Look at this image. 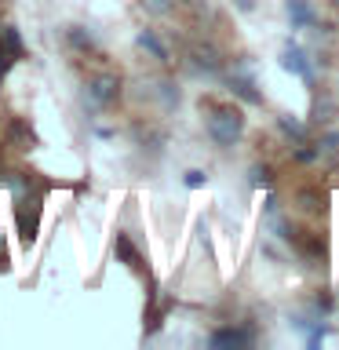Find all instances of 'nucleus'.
<instances>
[{"instance_id":"7","label":"nucleus","mask_w":339,"mask_h":350,"mask_svg":"<svg viewBox=\"0 0 339 350\" xmlns=\"http://www.w3.org/2000/svg\"><path fill=\"white\" fill-rule=\"evenodd\" d=\"M66 44H70L73 51H81V55H87V51H95V48H98L95 33L87 29V26H81V22H73V26H66Z\"/></svg>"},{"instance_id":"15","label":"nucleus","mask_w":339,"mask_h":350,"mask_svg":"<svg viewBox=\"0 0 339 350\" xmlns=\"http://www.w3.org/2000/svg\"><path fill=\"white\" fill-rule=\"evenodd\" d=\"M234 4L245 11V15H252V11H256V0H234Z\"/></svg>"},{"instance_id":"8","label":"nucleus","mask_w":339,"mask_h":350,"mask_svg":"<svg viewBox=\"0 0 339 350\" xmlns=\"http://www.w3.org/2000/svg\"><path fill=\"white\" fill-rule=\"evenodd\" d=\"M252 336L245 328H219V332L208 336V347H248Z\"/></svg>"},{"instance_id":"13","label":"nucleus","mask_w":339,"mask_h":350,"mask_svg":"<svg viewBox=\"0 0 339 350\" xmlns=\"http://www.w3.org/2000/svg\"><path fill=\"white\" fill-rule=\"evenodd\" d=\"M248 175H252V186H267L270 183V168H267V164H252V168H248Z\"/></svg>"},{"instance_id":"3","label":"nucleus","mask_w":339,"mask_h":350,"mask_svg":"<svg viewBox=\"0 0 339 350\" xmlns=\"http://www.w3.org/2000/svg\"><path fill=\"white\" fill-rule=\"evenodd\" d=\"M281 66L288 73H295V77H303V81H314V59H306V51L299 48V44H284L281 48Z\"/></svg>"},{"instance_id":"16","label":"nucleus","mask_w":339,"mask_h":350,"mask_svg":"<svg viewBox=\"0 0 339 350\" xmlns=\"http://www.w3.org/2000/svg\"><path fill=\"white\" fill-rule=\"evenodd\" d=\"M182 4H190V0H182Z\"/></svg>"},{"instance_id":"10","label":"nucleus","mask_w":339,"mask_h":350,"mask_svg":"<svg viewBox=\"0 0 339 350\" xmlns=\"http://www.w3.org/2000/svg\"><path fill=\"white\" fill-rule=\"evenodd\" d=\"M277 128H281V135L288 139L292 146H295V142H306V124H303L299 117L284 113V117H277Z\"/></svg>"},{"instance_id":"6","label":"nucleus","mask_w":339,"mask_h":350,"mask_svg":"<svg viewBox=\"0 0 339 350\" xmlns=\"http://www.w3.org/2000/svg\"><path fill=\"white\" fill-rule=\"evenodd\" d=\"M135 44H139L142 51H150V55H153V59H157L161 66H168V62H172V55H168V44H164V40L157 37V29H139Z\"/></svg>"},{"instance_id":"2","label":"nucleus","mask_w":339,"mask_h":350,"mask_svg":"<svg viewBox=\"0 0 339 350\" xmlns=\"http://www.w3.org/2000/svg\"><path fill=\"white\" fill-rule=\"evenodd\" d=\"M117 98H120V77L109 73V70L92 73L81 88V106L87 113H103V109H109Z\"/></svg>"},{"instance_id":"1","label":"nucleus","mask_w":339,"mask_h":350,"mask_svg":"<svg viewBox=\"0 0 339 350\" xmlns=\"http://www.w3.org/2000/svg\"><path fill=\"white\" fill-rule=\"evenodd\" d=\"M245 128H248V117H245V109L234 106V103L212 106L204 117V135L212 139V146H219V150H234L237 142L245 139Z\"/></svg>"},{"instance_id":"11","label":"nucleus","mask_w":339,"mask_h":350,"mask_svg":"<svg viewBox=\"0 0 339 350\" xmlns=\"http://www.w3.org/2000/svg\"><path fill=\"white\" fill-rule=\"evenodd\" d=\"M332 113H336V103L332 98H314V109H310V124H332Z\"/></svg>"},{"instance_id":"5","label":"nucleus","mask_w":339,"mask_h":350,"mask_svg":"<svg viewBox=\"0 0 339 350\" xmlns=\"http://www.w3.org/2000/svg\"><path fill=\"white\" fill-rule=\"evenodd\" d=\"M317 161L321 164H336L339 161V128H321V135H317Z\"/></svg>"},{"instance_id":"4","label":"nucleus","mask_w":339,"mask_h":350,"mask_svg":"<svg viewBox=\"0 0 339 350\" xmlns=\"http://www.w3.org/2000/svg\"><path fill=\"white\" fill-rule=\"evenodd\" d=\"M190 62H193V70H201V73H219L223 70V55H219L212 44H193Z\"/></svg>"},{"instance_id":"9","label":"nucleus","mask_w":339,"mask_h":350,"mask_svg":"<svg viewBox=\"0 0 339 350\" xmlns=\"http://www.w3.org/2000/svg\"><path fill=\"white\" fill-rule=\"evenodd\" d=\"M288 22H292V29L314 26V8H310V0H288Z\"/></svg>"},{"instance_id":"17","label":"nucleus","mask_w":339,"mask_h":350,"mask_svg":"<svg viewBox=\"0 0 339 350\" xmlns=\"http://www.w3.org/2000/svg\"><path fill=\"white\" fill-rule=\"evenodd\" d=\"M336 8H339V0H336Z\"/></svg>"},{"instance_id":"12","label":"nucleus","mask_w":339,"mask_h":350,"mask_svg":"<svg viewBox=\"0 0 339 350\" xmlns=\"http://www.w3.org/2000/svg\"><path fill=\"white\" fill-rule=\"evenodd\" d=\"M175 4H179V0H139V8L146 11L150 18H168L175 11Z\"/></svg>"},{"instance_id":"14","label":"nucleus","mask_w":339,"mask_h":350,"mask_svg":"<svg viewBox=\"0 0 339 350\" xmlns=\"http://www.w3.org/2000/svg\"><path fill=\"white\" fill-rule=\"evenodd\" d=\"M182 183H186V186H190V190H201V186L208 183V175H204L201 168H190V172H186V175H182Z\"/></svg>"}]
</instances>
